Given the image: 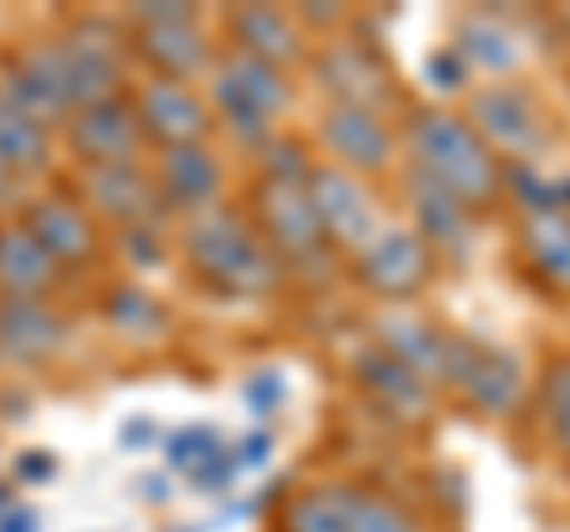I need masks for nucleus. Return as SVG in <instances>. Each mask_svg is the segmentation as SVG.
<instances>
[{
	"instance_id": "nucleus-1",
	"label": "nucleus",
	"mask_w": 570,
	"mask_h": 532,
	"mask_svg": "<svg viewBox=\"0 0 570 532\" xmlns=\"http://www.w3.org/2000/svg\"><path fill=\"white\" fill-rule=\"evenodd\" d=\"M181 253L200 286L228 299H257L281 280V262L257 234V224L243 209L214 205L205 215H190L181 234Z\"/></svg>"
},
{
	"instance_id": "nucleus-2",
	"label": "nucleus",
	"mask_w": 570,
	"mask_h": 532,
	"mask_svg": "<svg viewBox=\"0 0 570 532\" xmlns=\"http://www.w3.org/2000/svg\"><path fill=\"white\" fill-rule=\"evenodd\" d=\"M404 144L414 152V171H423L466 209L499 200L504 167H499L494 148L471 129V119L448 110H419L404 129Z\"/></svg>"
},
{
	"instance_id": "nucleus-3",
	"label": "nucleus",
	"mask_w": 570,
	"mask_h": 532,
	"mask_svg": "<svg viewBox=\"0 0 570 532\" xmlns=\"http://www.w3.org/2000/svg\"><path fill=\"white\" fill-rule=\"evenodd\" d=\"M209 100L238 144L266 148L272 144V119L281 110H291V86H285L281 67H266L247 52L228 48L224 58H214L209 67Z\"/></svg>"
},
{
	"instance_id": "nucleus-4",
	"label": "nucleus",
	"mask_w": 570,
	"mask_h": 532,
	"mask_svg": "<svg viewBox=\"0 0 570 532\" xmlns=\"http://www.w3.org/2000/svg\"><path fill=\"white\" fill-rule=\"evenodd\" d=\"M67 62V81H71V100L96 105V100H115L124 96V67H129V29L105 14H77L62 33H52Z\"/></svg>"
},
{
	"instance_id": "nucleus-5",
	"label": "nucleus",
	"mask_w": 570,
	"mask_h": 532,
	"mask_svg": "<svg viewBox=\"0 0 570 532\" xmlns=\"http://www.w3.org/2000/svg\"><path fill=\"white\" fill-rule=\"evenodd\" d=\"M0 96H10L24 115L48 124V129H62L77 115V100H71L58 39H29L20 48H10L0 58Z\"/></svg>"
},
{
	"instance_id": "nucleus-6",
	"label": "nucleus",
	"mask_w": 570,
	"mask_h": 532,
	"mask_svg": "<svg viewBox=\"0 0 570 532\" xmlns=\"http://www.w3.org/2000/svg\"><path fill=\"white\" fill-rule=\"evenodd\" d=\"M14 219L39 238V247L52 257V266H58L62 276H81L86 266H96L100 228H96V215L77 200V195H67V190L24 195V205Z\"/></svg>"
},
{
	"instance_id": "nucleus-7",
	"label": "nucleus",
	"mask_w": 570,
	"mask_h": 532,
	"mask_svg": "<svg viewBox=\"0 0 570 532\" xmlns=\"http://www.w3.org/2000/svg\"><path fill=\"white\" fill-rule=\"evenodd\" d=\"M129 100H134L142 144H157L163 152L167 148H195V144H205L209 129H214L209 100L195 91V86H186V81L148 77Z\"/></svg>"
},
{
	"instance_id": "nucleus-8",
	"label": "nucleus",
	"mask_w": 570,
	"mask_h": 532,
	"mask_svg": "<svg viewBox=\"0 0 570 532\" xmlns=\"http://www.w3.org/2000/svg\"><path fill=\"white\" fill-rule=\"evenodd\" d=\"M62 138H67V152L81 162V171L86 167L138 162L142 129H138V115H134L129 91L115 96V100L81 105V110L62 124Z\"/></svg>"
},
{
	"instance_id": "nucleus-9",
	"label": "nucleus",
	"mask_w": 570,
	"mask_h": 532,
	"mask_svg": "<svg viewBox=\"0 0 570 532\" xmlns=\"http://www.w3.org/2000/svg\"><path fill=\"white\" fill-rule=\"evenodd\" d=\"M309 205L318 215V228H324V238L343 243V247H362L381 234V215H376V200H371V190L356 181L352 171L343 167H309Z\"/></svg>"
},
{
	"instance_id": "nucleus-10",
	"label": "nucleus",
	"mask_w": 570,
	"mask_h": 532,
	"mask_svg": "<svg viewBox=\"0 0 570 532\" xmlns=\"http://www.w3.org/2000/svg\"><path fill=\"white\" fill-rule=\"evenodd\" d=\"M257 234H266V247L291 262H314L318 247H324V228L309 205V190L299 181H272L262 176L257 181Z\"/></svg>"
},
{
	"instance_id": "nucleus-11",
	"label": "nucleus",
	"mask_w": 570,
	"mask_h": 532,
	"mask_svg": "<svg viewBox=\"0 0 570 532\" xmlns=\"http://www.w3.org/2000/svg\"><path fill=\"white\" fill-rule=\"evenodd\" d=\"M442 381H452L461 395L475 400L485 414H509L523 400V366L504 347L490 343H448Z\"/></svg>"
},
{
	"instance_id": "nucleus-12",
	"label": "nucleus",
	"mask_w": 570,
	"mask_h": 532,
	"mask_svg": "<svg viewBox=\"0 0 570 532\" xmlns=\"http://www.w3.org/2000/svg\"><path fill=\"white\" fill-rule=\"evenodd\" d=\"M356 276H362L366 290H376L385 299H409L433 276V253H428V243L414 228H381L356 253Z\"/></svg>"
},
{
	"instance_id": "nucleus-13",
	"label": "nucleus",
	"mask_w": 570,
	"mask_h": 532,
	"mask_svg": "<svg viewBox=\"0 0 570 532\" xmlns=\"http://www.w3.org/2000/svg\"><path fill=\"white\" fill-rule=\"evenodd\" d=\"M67 347V314L52 299H0V362L14 371L48 366Z\"/></svg>"
},
{
	"instance_id": "nucleus-14",
	"label": "nucleus",
	"mask_w": 570,
	"mask_h": 532,
	"mask_svg": "<svg viewBox=\"0 0 570 532\" xmlns=\"http://www.w3.org/2000/svg\"><path fill=\"white\" fill-rule=\"evenodd\" d=\"M81 205L110 224H157L163 200H157L153 171L142 162H115V167H86L81 171Z\"/></svg>"
},
{
	"instance_id": "nucleus-15",
	"label": "nucleus",
	"mask_w": 570,
	"mask_h": 532,
	"mask_svg": "<svg viewBox=\"0 0 570 532\" xmlns=\"http://www.w3.org/2000/svg\"><path fill=\"white\" fill-rule=\"evenodd\" d=\"M129 58H142L153 77L163 81H195L214 67V43L200 29V20L176 24H129Z\"/></svg>"
},
{
	"instance_id": "nucleus-16",
	"label": "nucleus",
	"mask_w": 570,
	"mask_h": 532,
	"mask_svg": "<svg viewBox=\"0 0 570 532\" xmlns=\"http://www.w3.org/2000/svg\"><path fill=\"white\" fill-rule=\"evenodd\" d=\"M318 138L347 171H385L390 157H395L390 124L376 110H362V105H328Z\"/></svg>"
},
{
	"instance_id": "nucleus-17",
	"label": "nucleus",
	"mask_w": 570,
	"mask_h": 532,
	"mask_svg": "<svg viewBox=\"0 0 570 532\" xmlns=\"http://www.w3.org/2000/svg\"><path fill=\"white\" fill-rule=\"evenodd\" d=\"M153 186L163 209H186V215H205L219 205L224 190V167L205 144L195 148H167L153 167Z\"/></svg>"
},
{
	"instance_id": "nucleus-18",
	"label": "nucleus",
	"mask_w": 570,
	"mask_h": 532,
	"mask_svg": "<svg viewBox=\"0 0 570 532\" xmlns=\"http://www.w3.org/2000/svg\"><path fill=\"white\" fill-rule=\"evenodd\" d=\"M471 129L485 138V144H499L509 152H538L547 144V129H542V115L519 86H485L475 91L471 100Z\"/></svg>"
},
{
	"instance_id": "nucleus-19",
	"label": "nucleus",
	"mask_w": 570,
	"mask_h": 532,
	"mask_svg": "<svg viewBox=\"0 0 570 532\" xmlns=\"http://www.w3.org/2000/svg\"><path fill=\"white\" fill-rule=\"evenodd\" d=\"M62 272L20 219H0V299H48Z\"/></svg>"
},
{
	"instance_id": "nucleus-20",
	"label": "nucleus",
	"mask_w": 570,
	"mask_h": 532,
	"mask_svg": "<svg viewBox=\"0 0 570 532\" xmlns=\"http://www.w3.org/2000/svg\"><path fill=\"white\" fill-rule=\"evenodd\" d=\"M228 33H234V52H247L266 67H285L305 58V33L276 6H238L228 10Z\"/></svg>"
},
{
	"instance_id": "nucleus-21",
	"label": "nucleus",
	"mask_w": 570,
	"mask_h": 532,
	"mask_svg": "<svg viewBox=\"0 0 570 532\" xmlns=\"http://www.w3.org/2000/svg\"><path fill=\"white\" fill-rule=\"evenodd\" d=\"M0 162H6L20 181H39L52 171V129L24 115L10 96H0Z\"/></svg>"
},
{
	"instance_id": "nucleus-22",
	"label": "nucleus",
	"mask_w": 570,
	"mask_h": 532,
	"mask_svg": "<svg viewBox=\"0 0 570 532\" xmlns=\"http://www.w3.org/2000/svg\"><path fill=\"white\" fill-rule=\"evenodd\" d=\"M409 205H414V215H419V228L414 234L423 243H438V247H452V253H461L471 238V209L452 200L442 186H433L423 171L409 167Z\"/></svg>"
},
{
	"instance_id": "nucleus-23",
	"label": "nucleus",
	"mask_w": 570,
	"mask_h": 532,
	"mask_svg": "<svg viewBox=\"0 0 570 532\" xmlns=\"http://www.w3.org/2000/svg\"><path fill=\"white\" fill-rule=\"evenodd\" d=\"M318 77L337 96L333 105H362V110H376L390 96L381 62L371 58L366 48H333L324 62H318Z\"/></svg>"
},
{
	"instance_id": "nucleus-24",
	"label": "nucleus",
	"mask_w": 570,
	"mask_h": 532,
	"mask_svg": "<svg viewBox=\"0 0 570 532\" xmlns=\"http://www.w3.org/2000/svg\"><path fill=\"white\" fill-rule=\"evenodd\" d=\"M381 347L395 362H404L419 381H433V376H442V366H448V338L414 314H385L381 318Z\"/></svg>"
},
{
	"instance_id": "nucleus-25",
	"label": "nucleus",
	"mask_w": 570,
	"mask_h": 532,
	"mask_svg": "<svg viewBox=\"0 0 570 532\" xmlns=\"http://www.w3.org/2000/svg\"><path fill=\"white\" fill-rule=\"evenodd\" d=\"M352 371H356V381H362L371 395H381L395 414H423V410H428V385H423L404 362L390 357L381 343L366 347V352H356Z\"/></svg>"
},
{
	"instance_id": "nucleus-26",
	"label": "nucleus",
	"mask_w": 570,
	"mask_h": 532,
	"mask_svg": "<svg viewBox=\"0 0 570 532\" xmlns=\"http://www.w3.org/2000/svg\"><path fill=\"white\" fill-rule=\"evenodd\" d=\"M105 318H110V328H119L124 338H134V343H157L171 328V314L163 309V299H153L142 286H134V280L105 290Z\"/></svg>"
},
{
	"instance_id": "nucleus-27",
	"label": "nucleus",
	"mask_w": 570,
	"mask_h": 532,
	"mask_svg": "<svg viewBox=\"0 0 570 532\" xmlns=\"http://www.w3.org/2000/svg\"><path fill=\"white\" fill-rule=\"evenodd\" d=\"M281 532H347V500L343 485L299 490L281 509Z\"/></svg>"
},
{
	"instance_id": "nucleus-28",
	"label": "nucleus",
	"mask_w": 570,
	"mask_h": 532,
	"mask_svg": "<svg viewBox=\"0 0 570 532\" xmlns=\"http://www.w3.org/2000/svg\"><path fill=\"white\" fill-rule=\"evenodd\" d=\"M528 247L542 272L570 290V219L566 215H538L528 219Z\"/></svg>"
},
{
	"instance_id": "nucleus-29",
	"label": "nucleus",
	"mask_w": 570,
	"mask_h": 532,
	"mask_svg": "<svg viewBox=\"0 0 570 532\" xmlns=\"http://www.w3.org/2000/svg\"><path fill=\"white\" fill-rule=\"evenodd\" d=\"M343 500H347V532H423L400 504H390L371 490L343 485Z\"/></svg>"
},
{
	"instance_id": "nucleus-30",
	"label": "nucleus",
	"mask_w": 570,
	"mask_h": 532,
	"mask_svg": "<svg viewBox=\"0 0 570 532\" xmlns=\"http://www.w3.org/2000/svg\"><path fill=\"white\" fill-rule=\"evenodd\" d=\"M461 58H475L480 67H490V72H509L513 62H519V43H513L509 29H499L490 20H475L461 29Z\"/></svg>"
},
{
	"instance_id": "nucleus-31",
	"label": "nucleus",
	"mask_w": 570,
	"mask_h": 532,
	"mask_svg": "<svg viewBox=\"0 0 570 532\" xmlns=\"http://www.w3.org/2000/svg\"><path fill=\"white\" fill-rule=\"evenodd\" d=\"M542 414L557 447L570 456V357H557L542 371Z\"/></svg>"
},
{
	"instance_id": "nucleus-32",
	"label": "nucleus",
	"mask_w": 570,
	"mask_h": 532,
	"mask_svg": "<svg viewBox=\"0 0 570 532\" xmlns=\"http://www.w3.org/2000/svg\"><path fill=\"white\" fill-rule=\"evenodd\" d=\"M214 447H224V442H219V433H214L209 423H186V428L167 433V442H163V452H167V471L190 475V471L200 466V461H205Z\"/></svg>"
},
{
	"instance_id": "nucleus-33",
	"label": "nucleus",
	"mask_w": 570,
	"mask_h": 532,
	"mask_svg": "<svg viewBox=\"0 0 570 532\" xmlns=\"http://www.w3.org/2000/svg\"><path fill=\"white\" fill-rule=\"evenodd\" d=\"M504 181H509L513 190H519V200L532 209V219H538V215H561L557 181H542L538 167H532V162H519V167H513V171L504 176Z\"/></svg>"
},
{
	"instance_id": "nucleus-34",
	"label": "nucleus",
	"mask_w": 570,
	"mask_h": 532,
	"mask_svg": "<svg viewBox=\"0 0 570 532\" xmlns=\"http://www.w3.org/2000/svg\"><path fill=\"white\" fill-rule=\"evenodd\" d=\"M285 395H291V385H285L281 371H257V376H247L243 381V404H247V414H257V418H272Z\"/></svg>"
},
{
	"instance_id": "nucleus-35",
	"label": "nucleus",
	"mask_w": 570,
	"mask_h": 532,
	"mask_svg": "<svg viewBox=\"0 0 570 532\" xmlns=\"http://www.w3.org/2000/svg\"><path fill=\"white\" fill-rule=\"evenodd\" d=\"M119 253L134 266H157L167 257V238L157 224H129V228H119Z\"/></svg>"
},
{
	"instance_id": "nucleus-36",
	"label": "nucleus",
	"mask_w": 570,
	"mask_h": 532,
	"mask_svg": "<svg viewBox=\"0 0 570 532\" xmlns=\"http://www.w3.org/2000/svg\"><path fill=\"white\" fill-rule=\"evenodd\" d=\"M186 481H190V490H200V494H224L228 485L238 481V471H234V456H228V447H214V452L200 461V466H195V471L186 475Z\"/></svg>"
},
{
	"instance_id": "nucleus-37",
	"label": "nucleus",
	"mask_w": 570,
	"mask_h": 532,
	"mask_svg": "<svg viewBox=\"0 0 570 532\" xmlns=\"http://www.w3.org/2000/svg\"><path fill=\"white\" fill-rule=\"evenodd\" d=\"M471 77V62L461 58L456 48H438L433 58H428V81L438 86V91H461Z\"/></svg>"
},
{
	"instance_id": "nucleus-38",
	"label": "nucleus",
	"mask_w": 570,
	"mask_h": 532,
	"mask_svg": "<svg viewBox=\"0 0 570 532\" xmlns=\"http://www.w3.org/2000/svg\"><path fill=\"white\" fill-rule=\"evenodd\" d=\"M10 475H14V485H48V481H58V456L43 452V447H29V452L14 456Z\"/></svg>"
},
{
	"instance_id": "nucleus-39",
	"label": "nucleus",
	"mask_w": 570,
	"mask_h": 532,
	"mask_svg": "<svg viewBox=\"0 0 570 532\" xmlns=\"http://www.w3.org/2000/svg\"><path fill=\"white\" fill-rule=\"evenodd\" d=\"M272 452H276V437L266 433V428H253V433H247L228 456H234V471L243 475V471H262L266 461H272Z\"/></svg>"
},
{
	"instance_id": "nucleus-40",
	"label": "nucleus",
	"mask_w": 570,
	"mask_h": 532,
	"mask_svg": "<svg viewBox=\"0 0 570 532\" xmlns=\"http://www.w3.org/2000/svg\"><path fill=\"white\" fill-rule=\"evenodd\" d=\"M176 20H200V14H195V6H163V0L129 10V24H176Z\"/></svg>"
},
{
	"instance_id": "nucleus-41",
	"label": "nucleus",
	"mask_w": 570,
	"mask_h": 532,
	"mask_svg": "<svg viewBox=\"0 0 570 532\" xmlns=\"http://www.w3.org/2000/svg\"><path fill=\"white\" fill-rule=\"evenodd\" d=\"M153 442H157V423L153 418H129V423H124V428H119V447H134V452H142V447H153Z\"/></svg>"
},
{
	"instance_id": "nucleus-42",
	"label": "nucleus",
	"mask_w": 570,
	"mask_h": 532,
	"mask_svg": "<svg viewBox=\"0 0 570 532\" xmlns=\"http://www.w3.org/2000/svg\"><path fill=\"white\" fill-rule=\"evenodd\" d=\"M0 532H39V513L29 504H14L10 513H0Z\"/></svg>"
},
{
	"instance_id": "nucleus-43",
	"label": "nucleus",
	"mask_w": 570,
	"mask_h": 532,
	"mask_svg": "<svg viewBox=\"0 0 570 532\" xmlns=\"http://www.w3.org/2000/svg\"><path fill=\"white\" fill-rule=\"evenodd\" d=\"M14 205H24V181L0 162V209H14Z\"/></svg>"
},
{
	"instance_id": "nucleus-44",
	"label": "nucleus",
	"mask_w": 570,
	"mask_h": 532,
	"mask_svg": "<svg viewBox=\"0 0 570 532\" xmlns=\"http://www.w3.org/2000/svg\"><path fill=\"white\" fill-rule=\"evenodd\" d=\"M138 490L148 494V504H167V500H171V490H167V481H163V475H142V481H138Z\"/></svg>"
},
{
	"instance_id": "nucleus-45",
	"label": "nucleus",
	"mask_w": 570,
	"mask_h": 532,
	"mask_svg": "<svg viewBox=\"0 0 570 532\" xmlns=\"http://www.w3.org/2000/svg\"><path fill=\"white\" fill-rule=\"evenodd\" d=\"M14 504H20L14 500V481H0V513H10Z\"/></svg>"
},
{
	"instance_id": "nucleus-46",
	"label": "nucleus",
	"mask_w": 570,
	"mask_h": 532,
	"mask_svg": "<svg viewBox=\"0 0 570 532\" xmlns=\"http://www.w3.org/2000/svg\"><path fill=\"white\" fill-rule=\"evenodd\" d=\"M167 532H200V528H167Z\"/></svg>"
}]
</instances>
